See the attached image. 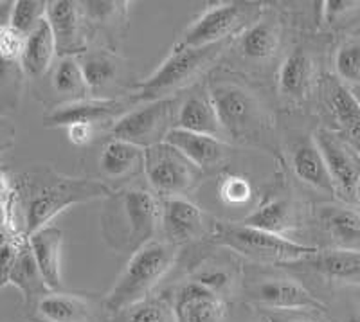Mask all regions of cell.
Wrapping results in <instances>:
<instances>
[{
    "label": "cell",
    "instance_id": "6da1fadb",
    "mask_svg": "<svg viewBox=\"0 0 360 322\" xmlns=\"http://www.w3.org/2000/svg\"><path fill=\"white\" fill-rule=\"evenodd\" d=\"M176 256V245L169 241H150L131 254L115 285L105 299L108 311H121L139 304L150 290L169 272Z\"/></svg>",
    "mask_w": 360,
    "mask_h": 322
},
{
    "label": "cell",
    "instance_id": "7a4b0ae2",
    "mask_svg": "<svg viewBox=\"0 0 360 322\" xmlns=\"http://www.w3.org/2000/svg\"><path fill=\"white\" fill-rule=\"evenodd\" d=\"M225 44L209 45L200 49H173L166 60L160 63L159 69L141 82L135 89V101H157V99L169 98L172 92L188 85L195 79L202 70L209 67V63L224 51Z\"/></svg>",
    "mask_w": 360,
    "mask_h": 322
},
{
    "label": "cell",
    "instance_id": "3957f363",
    "mask_svg": "<svg viewBox=\"0 0 360 322\" xmlns=\"http://www.w3.org/2000/svg\"><path fill=\"white\" fill-rule=\"evenodd\" d=\"M108 195H110V189L99 180H56L51 186H45L29 202L27 217H25V236H31L40 228L47 227L56 214L63 212L70 205L107 198Z\"/></svg>",
    "mask_w": 360,
    "mask_h": 322
},
{
    "label": "cell",
    "instance_id": "277c9868",
    "mask_svg": "<svg viewBox=\"0 0 360 322\" xmlns=\"http://www.w3.org/2000/svg\"><path fill=\"white\" fill-rule=\"evenodd\" d=\"M217 243L224 245L249 257L259 259H274L279 263H295L308 256L321 252L317 247L297 243L285 236L270 234L259 228L247 227L242 224H220L217 228Z\"/></svg>",
    "mask_w": 360,
    "mask_h": 322
},
{
    "label": "cell",
    "instance_id": "5b68a950",
    "mask_svg": "<svg viewBox=\"0 0 360 322\" xmlns=\"http://www.w3.org/2000/svg\"><path fill=\"white\" fill-rule=\"evenodd\" d=\"M176 99L164 98L157 101L144 103L139 108L128 110L112 127V139H121L141 148H152L164 143L169 131L173 130Z\"/></svg>",
    "mask_w": 360,
    "mask_h": 322
},
{
    "label": "cell",
    "instance_id": "8992f818",
    "mask_svg": "<svg viewBox=\"0 0 360 322\" xmlns=\"http://www.w3.org/2000/svg\"><path fill=\"white\" fill-rule=\"evenodd\" d=\"M198 169L188 157L168 143L144 150V173L159 193L179 196L197 182Z\"/></svg>",
    "mask_w": 360,
    "mask_h": 322
},
{
    "label": "cell",
    "instance_id": "52a82bcc",
    "mask_svg": "<svg viewBox=\"0 0 360 322\" xmlns=\"http://www.w3.org/2000/svg\"><path fill=\"white\" fill-rule=\"evenodd\" d=\"M242 17L243 4L240 2H220L211 6L186 29L173 49H200L221 44L240 25Z\"/></svg>",
    "mask_w": 360,
    "mask_h": 322
},
{
    "label": "cell",
    "instance_id": "ba28073f",
    "mask_svg": "<svg viewBox=\"0 0 360 322\" xmlns=\"http://www.w3.org/2000/svg\"><path fill=\"white\" fill-rule=\"evenodd\" d=\"M124 227V247L131 252L153 241L159 227L160 209L155 196L144 189H128L121 196Z\"/></svg>",
    "mask_w": 360,
    "mask_h": 322
},
{
    "label": "cell",
    "instance_id": "9c48e42d",
    "mask_svg": "<svg viewBox=\"0 0 360 322\" xmlns=\"http://www.w3.org/2000/svg\"><path fill=\"white\" fill-rule=\"evenodd\" d=\"M225 135H240L262 122L258 101L236 85H220L211 92Z\"/></svg>",
    "mask_w": 360,
    "mask_h": 322
},
{
    "label": "cell",
    "instance_id": "30bf717a",
    "mask_svg": "<svg viewBox=\"0 0 360 322\" xmlns=\"http://www.w3.org/2000/svg\"><path fill=\"white\" fill-rule=\"evenodd\" d=\"M314 141L323 153L335 188H339L348 196L356 195L360 180V160L353 155L342 141L337 139L332 131L324 128L315 131Z\"/></svg>",
    "mask_w": 360,
    "mask_h": 322
},
{
    "label": "cell",
    "instance_id": "8fae6325",
    "mask_svg": "<svg viewBox=\"0 0 360 322\" xmlns=\"http://www.w3.org/2000/svg\"><path fill=\"white\" fill-rule=\"evenodd\" d=\"M160 224L166 241L173 245L195 240L204 231V212L182 196H169L162 202Z\"/></svg>",
    "mask_w": 360,
    "mask_h": 322
},
{
    "label": "cell",
    "instance_id": "7c38bea8",
    "mask_svg": "<svg viewBox=\"0 0 360 322\" xmlns=\"http://www.w3.org/2000/svg\"><path fill=\"white\" fill-rule=\"evenodd\" d=\"M225 306L220 295L198 283L182 286L175 299V322H224Z\"/></svg>",
    "mask_w": 360,
    "mask_h": 322
},
{
    "label": "cell",
    "instance_id": "4fadbf2b",
    "mask_svg": "<svg viewBox=\"0 0 360 322\" xmlns=\"http://www.w3.org/2000/svg\"><path fill=\"white\" fill-rule=\"evenodd\" d=\"M127 105L119 99H78L69 105L60 106L58 110L47 117L49 127H70V124H98V122L108 121V119H121Z\"/></svg>",
    "mask_w": 360,
    "mask_h": 322
},
{
    "label": "cell",
    "instance_id": "5bb4252c",
    "mask_svg": "<svg viewBox=\"0 0 360 322\" xmlns=\"http://www.w3.org/2000/svg\"><path fill=\"white\" fill-rule=\"evenodd\" d=\"M176 124L175 128L193 131V134L209 135L214 139L225 137V130L221 127L220 117H218L217 106H214L211 94L197 92L189 96L176 110Z\"/></svg>",
    "mask_w": 360,
    "mask_h": 322
},
{
    "label": "cell",
    "instance_id": "9a60e30c",
    "mask_svg": "<svg viewBox=\"0 0 360 322\" xmlns=\"http://www.w3.org/2000/svg\"><path fill=\"white\" fill-rule=\"evenodd\" d=\"M27 240L45 281L54 292L62 286L63 233L54 225H47L38 233L27 236Z\"/></svg>",
    "mask_w": 360,
    "mask_h": 322
},
{
    "label": "cell",
    "instance_id": "2e32d148",
    "mask_svg": "<svg viewBox=\"0 0 360 322\" xmlns=\"http://www.w3.org/2000/svg\"><path fill=\"white\" fill-rule=\"evenodd\" d=\"M259 301L279 310H321L319 299L292 279H269L262 283L256 292Z\"/></svg>",
    "mask_w": 360,
    "mask_h": 322
},
{
    "label": "cell",
    "instance_id": "e0dca14e",
    "mask_svg": "<svg viewBox=\"0 0 360 322\" xmlns=\"http://www.w3.org/2000/svg\"><path fill=\"white\" fill-rule=\"evenodd\" d=\"M8 285L20 290L27 302H31L33 299L40 301L45 295L53 294V290L49 288L40 266H38L37 257H34L33 250H31L29 240L22 245L20 252H18L17 259L13 263L8 278L2 281V288H6Z\"/></svg>",
    "mask_w": 360,
    "mask_h": 322
},
{
    "label": "cell",
    "instance_id": "ac0fdd59",
    "mask_svg": "<svg viewBox=\"0 0 360 322\" xmlns=\"http://www.w3.org/2000/svg\"><path fill=\"white\" fill-rule=\"evenodd\" d=\"M164 143L172 144L173 148L188 157L197 167H209L220 162L225 157L227 146L221 139H214L209 135L193 134V131L173 128L164 139Z\"/></svg>",
    "mask_w": 360,
    "mask_h": 322
},
{
    "label": "cell",
    "instance_id": "d6986e66",
    "mask_svg": "<svg viewBox=\"0 0 360 322\" xmlns=\"http://www.w3.org/2000/svg\"><path fill=\"white\" fill-rule=\"evenodd\" d=\"M288 265H304L310 266L315 272L323 273L326 278L335 281L352 283L360 285V250H328V252H317L304 259H299Z\"/></svg>",
    "mask_w": 360,
    "mask_h": 322
},
{
    "label": "cell",
    "instance_id": "ffe728a7",
    "mask_svg": "<svg viewBox=\"0 0 360 322\" xmlns=\"http://www.w3.org/2000/svg\"><path fill=\"white\" fill-rule=\"evenodd\" d=\"M47 22L56 38L58 53L69 54L83 49L82 24L76 2L67 0H53L47 8Z\"/></svg>",
    "mask_w": 360,
    "mask_h": 322
},
{
    "label": "cell",
    "instance_id": "44dd1931",
    "mask_svg": "<svg viewBox=\"0 0 360 322\" xmlns=\"http://www.w3.org/2000/svg\"><path fill=\"white\" fill-rule=\"evenodd\" d=\"M56 53V38H54L53 29H51L47 17H45L33 33L25 38L24 54H22L20 60L22 69L31 78H40L49 70Z\"/></svg>",
    "mask_w": 360,
    "mask_h": 322
},
{
    "label": "cell",
    "instance_id": "7402d4cb",
    "mask_svg": "<svg viewBox=\"0 0 360 322\" xmlns=\"http://www.w3.org/2000/svg\"><path fill=\"white\" fill-rule=\"evenodd\" d=\"M317 220L330 236L346 250H360V212L339 205L317 209Z\"/></svg>",
    "mask_w": 360,
    "mask_h": 322
},
{
    "label": "cell",
    "instance_id": "603a6c76",
    "mask_svg": "<svg viewBox=\"0 0 360 322\" xmlns=\"http://www.w3.org/2000/svg\"><path fill=\"white\" fill-rule=\"evenodd\" d=\"M292 166H294L295 175L311 188L324 193L335 191V183L330 175V169H328L323 153L314 139L295 148L294 155H292Z\"/></svg>",
    "mask_w": 360,
    "mask_h": 322
},
{
    "label": "cell",
    "instance_id": "cb8c5ba5",
    "mask_svg": "<svg viewBox=\"0 0 360 322\" xmlns=\"http://www.w3.org/2000/svg\"><path fill=\"white\" fill-rule=\"evenodd\" d=\"M314 82V61L308 53L295 49L287 60L283 61L278 74L279 92L288 98L303 99L310 92Z\"/></svg>",
    "mask_w": 360,
    "mask_h": 322
},
{
    "label": "cell",
    "instance_id": "d4e9b609",
    "mask_svg": "<svg viewBox=\"0 0 360 322\" xmlns=\"http://www.w3.org/2000/svg\"><path fill=\"white\" fill-rule=\"evenodd\" d=\"M99 164L105 175L112 179H123L137 172L141 166L144 167V148L127 141L110 139L103 146Z\"/></svg>",
    "mask_w": 360,
    "mask_h": 322
},
{
    "label": "cell",
    "instance_id": "484cf974",
    "mask_svg": "<svg viewBox=\"0 0 360 322\" xmlns=\"http://www.w3.org/2000/svg\"><path fill=\"white\" fill-rule=\"evenodd\" d=\"M238 224L259 228V231H265L270 234H278V236H285V233L295 225L294 209L288 200H270L259 205L256 211L250 212L249 217H245Z\"/></svg>",
    "mask_w": 360,
    "mask_h": 322
},
{
    "label": "cell",
    "instance_id": "4316f807",
    "mask_svg": "<svg viewBox=\"0 0 360 322\" xmlns=\"http://www.w3.org/2000/svg\"><path fill=\"white\" fill-rule=\"evenodd\" d=\"M37 310L45 322H86L90 317V308L83 299L54 292L38 301Z\"/></svg>",
    "mask_w": 360,
    "mask_h": 322
},
{
    "label": "cell",
    "instance_id": "83f0119b",
    "mask_svg": "<svg viewBox=\"0 0 360 322\" xmlns=\"http://www.w3.org/2000/svg\"><path fill=\"white\" fill-rule=\"evenodd\" d=\"M279 25L274 20H259L242 34V53L252 60H266L279 47Z\"/></svg>",
    "mask_w": 360,
    "mask_h": 322
},
{
    "label": "cell",
    "instance_id": "f1b7e54d",
    "mask_svg": "<svg viewBox=\"0 0 360 322\" xmlns=\"http://www.w3.org/2000/svg\"><path fill=\"white\" fill-rule=\"evenodd\" d=\"M330 106L340 127L360 141V103L348 86L333 83L330 86Z\"/></svg>",
    "mask_w": 360,
    "mask_h": 322
},
{
    "label": "cell",
    "instance_id": "f546056e",
    "mask_svg": "<svg viewBox=\"0 0 360 322\" xmlns=\"http://www.w3.org/2000/svg\"><path fill=\"white\" fill-rule=\"evenodd\" d=\"M47 8H49V2H41V0H18L13 4L9 27L27 38L47 17Z\"/></svg>",
    "mask_w": 360,
    "mask_h": 322
},
{
    "label": "cell",
    "instance_id": "4dcf8cb0",
    "mask_svg": "<svg viewBox=\"0 0 360 322\" xmlns=\"http://www.w3.org/2000/svg\"><path fill=\"white\" fill-rule=\"evenodd\" d=\"M53 86L58 92L69 96H83L85 92H89L82 63L74 58H63L54 70Z\"/></svg>",
    "mask_w": 360,
    "mask_h": 322
},
{
    "label": "cell",
    "instance_id": "1f68e13d",
    "mask_svg": "<svg viewBox=\"0 0 360 322\" xmlns=\"http://www.w3.org/2000/svg\"><path fill=\"white\" fill-rule=\"evenodd\" d=\"M83 76L90 94L103 90L115 78V63L105 54H90L82 61Z\"/></svg>",
    "mask_w": 360,
    "mask_h": 322
},
{
    "label": "cell",
    "instance_id": "d6a6232c",
    "mask_svg": "<svg viewBox=\"0 0 360 322\" xmlns=\"http://www.w3.org/2000/svg\"><path fill=\"white\" fill-rule=\"evenodd\" d=\"M335 70L342 82L360 83V38L344 41L337 49Z\"/></svg>",
    "mask_w": 360,
    "mask_h": 322
},
{
    "label": "cell",
    "instance_id": "836d02e7",
    "mask_svg": "<svg viewBox=\"0 0 360 322\" xmlns=\"http://www.w3.org/2000/svg\"><path fill=\"white\" fill-rule=\"evenodd\" d=\"M218 195L227 205H245L252 198V183L247 176L231 173L221 179L218 186Z\"/></svg>",
    "mask_w": 360,
    "mask_h": 322
},
{
    "label": "cell",
    "instance_id": "e575fe53",
    "mask_svg": "<svg viewBox=\"0 0 360 322\" xmlns=\"http://www.w3.org/2000/svg\"><path fill=\"white\" fill-rule=\"evenodd\" d=\"M25 47V37H22L13 27H0V54L4 63L22 60Z\"/></svg>",
    "mask_w": 360,
    "mask_h": 322
},
{
    "label": "cell",
    "instance_id": "d590c367",
    "mask_svg": "<svg viewBox=\"0 0 360 322\" xmlns=\"http://www.w3.org/2000/svg\"><path fill=\"white\" fill-rule=\"evenodd\" d=\"M172 311L164 301H146L130 315V322H169Z\"/></svg>",
    "mask_w": 360,
    "mask_h": 322
},
{
    "label": "cell",
    "instance_id": "8d00e7d4",
    "mask_svg": "<svg viewBox=\"0 0 360 322\" xmlns=\"http://www.w3.org/2000/svg\"><path fill=\"white\" fill-rule=\"evenodd\" d=\"M15 189L11 188L6 173L2 175V225L4 234H17V224H15Z\"/></svg>",
    "mask_w": 360,
    "mask_h": 322
},
{
    "label": "cell",
    "instance_id": "74e56055",
    "mask_svg": "<svg viewBox=\"0 0 360 322\" xmlns=\"http://www.w3.org/2000/svg\"><path fill=\"white\" fill-rule=\"evenodd\" d=\"M195 283H198V285H202L204 288L211 290V292L220 295L224 290L229 288L231 273L224 269H207L204 270V272L198 273V278Z\"/></svg>",
    "mask_w": 360,
    "mask_h": 322
},
{
    "label": "cell",
    "instance_id": "f35d334b",
    "mask_svg": "<svg viewBox=\"0 0 360 322\" xmlns=\"http://www.w3.org/2000/svg\"><path fill=\"white\" fill-rule=\"evenodd\" d=\"M67 139L74 146H89L94 141L96 127L94 124H85V122H78V124H70L65 128Z\"/></svg>",
    "mask_w": 360,
    "mask_h": 322
},
{
    "label": "cell",
    "instance_id": "ab89813d",
    "mask_svg": "<svg viewBox=\"0 0 360 322\" xmlns=\"http://www.w3.org/2000/svg\"><path fill=\"white\" fill-rule=\"evenodd\" d=\"M324 20L326 22H335L337 18L344 17L346 13H349L352 9H356L360 6V2H352V0H328L324 2Z\"/></svg>",
    "mask_w": 360,
    "mask_h": 322
},
{
    "label": "cell",
    "instance_id": "60d3db41",
    "mask_svg": "<svg viewBox=\"0 0 360 322\" xmlns=\"http://www.w3.org/2000/svg\"><path fill=\"white\" fill-rule=\"evenodd\" d=\"M117 2H86L85 9L96 20H107L110 15L117 11Z\"/></svg>",
    "mask_w": 360,
    "mask_h": 322
},
{
    "label": "cell",
    "instance_id": "b9f144b4",
    "mask_svg": "<svg viewBox=\"0 0 360 322\" xmlns=\"http://www.w3.org/2000/svg\"><path fill=\"white\" fill-rule=\"evenodd\" d=\"M265 322H303V321L285 317V315H279V314H270V315H266Z\"/></svg>",
    "mask_w": 360,
    "mask_h": 322
},
{
    "label": "cell",
    "instance_id": "7bdbcfd3",
    "mask_svg": "<svg viewBox=\"0 0 360 322\" xmlns=\"http://www.w3.org/2000/svg\"><path fill=\"white\" fill-rule=\"evenodd\" d=\"M348 322H360V311H356V314H353L352 317H349Z\"/></svg>",
    "mask_w": 360,
    "mask_h": 322
},
{
    "label": "cell",
    "instance_id": "ee69618b",
    "mask_svg": "<svg viewBox=\"0 0 360 322\" xmlns=\"http://www.w3.org/2000/svg\"><path fill=\"white\" fill-rule=\"evenodd\" d=\"M356 200H359V204H360V180H359V188H356Z\"/></svg>",
    "mask_w": 360,
    "mask_h": 322
},
{
    "label": "cell",
    "instance_id": "f6af8a7d",
    "mask_svg": "<svg viewBox=\"0 0 360 322\" xmlns=\"http://www.w3.org/2000/svg\"><path fill=\"white\" fill-rule=\"evenodd\" d=\"M356 98H359V103H360V96H356Z\"/></svg>",
    "mask_w": 360,
    "mask_h": 322
}]
</instances>
